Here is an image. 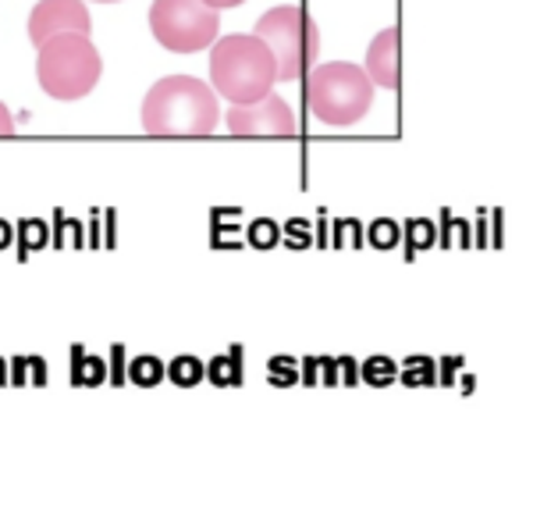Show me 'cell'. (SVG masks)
<instances>
[{"label": "cell", "instance_id": "1", "mask_svg": "<svg viewBox=\"0 0 558 527\" xmlns=\"http://www.w3.org/2000/svg\"><path fill=\"white\" fill-rule=\"evenodd\" d=\"M221 121L217 93L193 75H168L143 97V129L160 140H203Z\"/></svg>", "mask_w": 558, "mask_h": 527}, {"label": "cell", "instance_id": "2", "mask_svg": "<svg viewBox=\"0 0 558 527\" xmlns=\"http://www.w3.org/2000/svg\"><path fill=\"white\" fill-rule=\"evenodd\" d=\"M210 79L231 104H253L278 83V61L260 36H225L210 50Z\"/></svg>", "mask_w": 558, "mask_h": 527}, {"label": "cell", "instance_id": "3", "mask_svg": "<svg viewBox=\"0 0 558 527\" xmlns=\"http://www.w3.org/2000/svg\"><path fill=\"white\" fill-rule=\"evenodd\" d=\"M36 79L53 100H83L100 83L104 61L93 39L83 33H61L39 44Z\"/></svg>", "mask_w": 558, "mask_h": 527}, {"label": "cell", "instance_id": "4", "mask_svg": "<svg viewBox=\"0 0 558 527\" xmlns=\"http://www.w3.org/2000/svg\"><path fill=\"white\" fill-rule=\"evenodd\" d=\"M306 79V107L324 125H356L374 104V83L360 64L328 61L313 64Z\"/></svg>", "mask_w": 558, "mask_h": 527}, {"label": "cell", "instance_id": "5", "mask_svg": "<svg viewBox=\"0 0 558 527\" xmlns=\"http://www.w3.org/2000/svg\"><path fill=\"white\" fill-rule=\"evenodd\" d=\"M253 36H260L270 47L278 61V79L281 83H292V79H303L313 64H317L320 53V29L303 8L295 4H281L264 11L253 25Z\"/></svg>", "mask_w": 558, "mask_h": 527}, {"label": "cell", "instance_id": "6", "mask_svg": "<svg viewBox=\"0 0 558 527\" xmlns=\"http://www.w3.org/2000/svg\"><path fill=\"white\" fill-rule=\"evenodd\" d=\"M217 29H221V15L203 0H154L149 4V33L171 53L207 50L217 39Z\"/></svg>", "mask_w": 558, "mask_h": 527}, {"label": "cell", "instance_id": "7", "mask_svg": "<svg viewBox=\"0 0 558 527\" xmlns=\"http://www.w3.org/2000/svg\"><path fill=\"white\" fill-rule=\"evenodd\" d=\"M228 129L231 136H267V140H284V136H295V115L292 107L284 104L275 93L267 97L253 100V104H235L228 111Z\"/></svg>", "mask_w": 558, "mask_h": 527}, {"label": "cell", "instance_id": "8", "mask_svg": "<svg viewBox=\"0 0 558 527\" xmlns=\"http://www.w3.org/2000/svg\"><path fill=\"white\" fill-rule=\"evenodd\" d=\"M89 29H93V22H89V11L83 0H39L29 15V39L36 47L61 33L89 36Z\"/></svg>", "mask_w": 558, "mask_h": 527}, {"label": "cell", "instance_id": "9", "mask_svg": "<svg viewBox=\"0 0 558 527\" xmlns=\"http://www.w3.org/2000/svg\"><path fill=\"white\" fill-rule=\"evenodd\" d=\"M366 75L380 89H399V29L388 25L366 47Z\"/></svg>", "mask_w": 558, "mask_h": 527}, {"label": "cell", "instance_id": "10", "mask_svg": "<svg viewBox=\"0 0 558 527\" xmlns=\"http://www.w3.org/2000/svg\"><path fill=\"white\" fill-rule=\"evenodd\" d=\"M168 374H171V382H179V385H196V382H203L207 368H203L196 357H174Z\"/></svg>", "mask_w": 558, "mask_h": 527}, {"label": "cell", "instance_id": "11", "mask_svg": "<svg viewBox=\"0 0 558 527\" xmlns=\"http://www.w3.org/2000/svg\"><path fill=\"white\" fill-rule=\"evenodd\" d=\"M157 378H160V360H154V357L135 360V382L146 385V382H157Z\"/></svg>", "mask_w": 558, "mask_h": 527}, {"label": "cell", "instance_id": "12", "mask_svg": "<svg viewBox=\"0 0 558 527\" xmlns=\"http://www.w3.org/2000/svg\"><path fill=\"white\" fill-rule=\"evenodd\" d=\"M366 378H371V382H388V378H391L388 360H371V368H366Z\"/></svg>", "mask_w": 558, "mask_h": 527}, {"label": "cell", "instance_id": "13", "mask_svg": "<svg viewBox=\"0 0 558 527\" xmlns=\"http://www.w3.org/2000/svg\"><path fill=\"white\" fill-rule=\"evenodd\" d=\"M8 136H15V118H11L8 107L0 104V140H8Z\"/></svg>", "mask_w": 558, "mask_h": 527}, {"label": "cell", "instance_id": "14", "mask_svg": "<svg viewBox=\"0 0 558 527\" xmlns=\"http://www.w3.org/2000/svg\"><path fill=\"white\" fill-rule=\"evenodd\" d=\"M210 374L217 378V382H231V374H228V360H214Z\"/></svg>", "mask_w": 558, "mask_h": 527}, {"label": "cell", "instance_id": "15", "mask_svg": "<svg viewBox=\"0 0 558 527\" xmlns=\"http://www.w3.org/2000/svg\"><path fill=\"white\" fill-rule=\"evenodd\" d=\"M203 4H210V8H239V4H246V0H203Z\"/></svg>", "mask_w": 558, "mask_h": 527}, {"label": "cell", "instance_id": "16", "mask_svg": "<svg viewBox=\"0 0 558 527\" xmlns=\"http://www.w3.org/2000/svg\"><path fill=\"white\" fill-rule=\"evenodd\" d=\"M97 4H114V0H97Z\"/></svg>", "mask_w": 558, "mask_h": 527}]
</instances>
